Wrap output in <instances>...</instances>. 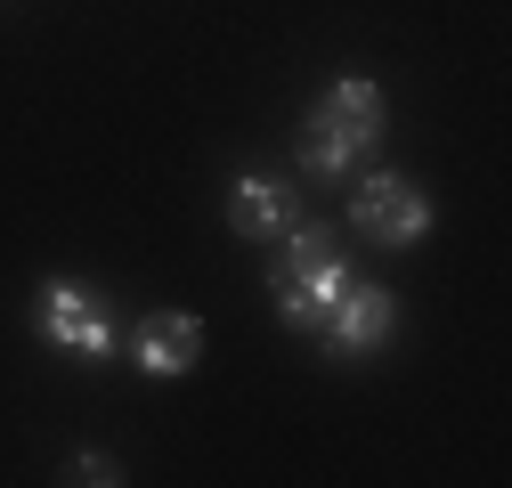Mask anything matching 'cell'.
I'll list each match as a JSON object with an SVG mask.
<instances>
[{
    "label": "cell",
    "instance_id": "7",
    "mask_svg": "<svg viewBox=\"0 0 512 488\" xmlns=\"http://www.w3.org/2000/svg\"><path fill=\"white\" fill-rule=\"evenodd\" d=\"M293 220H301V188L277 171H244L228 188V236H244V244H277Z\"/></svg>",
    "mask_w": 512,
    "mask_h": 488
},
{
    "label": "cell",
    "instance_id": "6",
    "mask_svg": "<svg viewBox=\"0 0 512 488\" xmlns=\"http://www.w3.org/2000/svg\"><path fill=\"white\" fill-rule=\"evenodd\" d=\"M122 358H131L147 383L196 375V366H204V318L196 310H147L131 334H122Z\"/></svg>",
    "mask_w": 512,
    "mask_h": 488
},
{
    "label": "cell",
    "instance_id": "8",
    "mask_svg": "<svg viewBox=\"0 0 512 488\" xmlns=\"http://www.w3.org/2000/svg\"><path fill=\"white\" fill-rule=\"evenodd\" d=\"M66 480H82V488H114L122 464H114L106 448H74V456H66Z\"/></svg>",
    "mask_w": 512,
    "mask_h": 488
},
{
    "label": "cell",
    "instance_id": "2",
    "mask_svg": "<svg viewBox=\"0 0 512 488\" xmlns=\"http://www.w3.org/2000/svg\"><path fill=\"white\" fill-rule=\"evenodd\" d=\"M350 253H342V236L326 220H293L277 244H269V301H277V318L293 334H317L334 318V301L350 293Z\"/></svg>",
    "mask_w": 512,
    "mask_h": 488
},
{
    "label": "cell",
    "instance_id": "5",
    "mask_svg": "<svg viewBox=\"0 0 512 488\" xmlns=\"http://www.w3.org/2000/svg\"><path fill=\"white\" fill-rule=\"evenodd\" d=\"M391 342H399V293H391V285L350 277V293L334 301V318L317 326V350H326V358H342V366H358V358L391 350Z\"/></svg>",
    "mask_w": 512,
    "mask_h": 488
},
{
    "label": "cell",
    "instance_id": "4",
    "mask_svg": "<svg viewBox=\"0 0 512 488\" xmlns=\"http://www.w3.org/2000/svg\"><path fill=\"white\" fill-rule=\"evenodd\" d=\"M350 236H366V244H382V253H415V244L431 236V188L423 179H407V171H366L358 188H350Z\"/></svg>",
    "mask_w": 512,
    "mask_h": 488
},
{
    "label": "cell",
    "instance_id": "3",
    "mask_svg": "<svg viewBox=\"0 0 512 488\" xmlns=\"http://www.w3.org/2000/svg\"><path fill=\"white\" fill-rule=\"evenodd\" d=\"M33 334L57 350V358H74V366H98L122 350V318H114V301L82 277H49L33 293Z\"/></svg>",
    "mask_w": 512,
    "mask_h": 488
},
{
    "label": "cell",
    "instance_id": "1",
    "mask_svg": "<svg viewBox=\"0 0 512 488\" xmlns=\"http://www.w3.org/2000/svg\"><path fill=\"white\" fill-rule=\"evenodd\" d=\"M382 131H391V106H382V82L374 74H358V66H342L326 90L309 98V114H301V131H293V163H301V179H350L374 147H382Z\"/></svg>",
    "mask_w": 512,
    "mask_h": 488
}]
</instances>
